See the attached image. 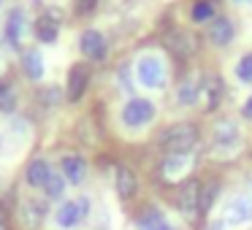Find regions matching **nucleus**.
<instances>
[{"label": "nucleus", "instance_id": "9", "mask_svg": "<svg viewBox=\"0 0 252 230\" xmlns=\"http://www.w3.org/2000/svg\"><path fill=\"white\" fill-rule=\"evenodd\" d=\"M60 35V11H46L35 19V38L41 44H55Z\"/></svg>", "mask_w": 252, "mask_h": 230}, {"label": "nucleus", "instance_id": "16", "mask_svg": "<svg viewBox=\"0 0 252 230\" xmlns=\"http://www.w3.org/2000/svg\"><path fill=\"white\" fill-rule=\"evenodd\" d=\"M114 187H117V195H120L122 201H130V198L138 192L136 173H133L127 165H120V168H117V176H114Z\"/></svg>", "mask_w": 252, "mask_h": 230}, {"label": "nucleus", "instance_id": "1", "mask_svg": "<svg viewBox=\"0 0 252 230\" xmlns=\"http://www.w3.org/2000/svg\"><path fill=\"white\" fill-rule=\"evenodd\" d=\"M198 144V127L192 122H176L160 133V146L168 154H187Z\"/></svg>", "mask_w": 252, "mask_h": 230}, {"label": "nucleus", "instance_id": "15", "mask_svg": "<svg viewBox=\"0 0 252 230\" xmlns=\"http://www.w3.org/2000/svg\"><path fill=\"white\" fill-rule=\"evenodd\" d=\"M233 35H236V30H233V22L228 17H214L209 22V41L214 46H228L233 41Z\"/></svg>", "mask_w": 252, "mask_h": 230}, {"label": "nucleus", "instance_id": "22", "mask_svg": "<svg viewBox=\"0 0 252 230\" xmlns=\"http://www.w3.org/2000/svg\"><path fill=\"white\" fill-rule=\"evenodd\" d=\"M198 98H201V84H195L192 79H185L179 84V89H176L179 106H192V103H198Z\"/></svg>", "mask_w": 252, "mask_h": 230}, {"label": "nucleus", "instance_id": "27", "mask_svg": "<svg viewBox=\"0 0 252 230\" xmlns=\"http://www.w3.org/2000/svg\"><path fill=\"white\" fill-rule=\"evenodd\" d=\"M44 190H46V195H49V198H60V195H63V190H65V179L55 173V176L49 179V184L44 187Z\"/></svg>", "mask_w": 252, "mask_h": 230}, {"label": "nucleus", "instance_id": "30", "mask_svg": "<svg viewBox=\"0 0 252 230\" xmlns=\"http://www.w3.org/2000/svg\"><path fill=\"white\" fill-rule=\"evenodd\" d=\"M241 114H244L247 119H252V98H247V103L241 106Z\"/></svg>", "mask_w": 252, "mask_h": 230}, {"label": "nucleus", "instance_id": "3", "mask_svg": "<svg viewBox=\"0 0 252 230\" xmlns=\"http://www.w3.org/2000/svg\"><path fill=\"white\" fill-rule=\"evenodd\" d=\"M155 119V103L147 98H130L122 106V125L125 127H144Z\"/></svg>", "mask_w": 252, "mask_h": 230}, {"label": "nucleus", "instance_id": "21", "mask_svg": "<svg viewBox=\"0 0 252 230\" xmlns=\"http://www.w3.org/2000/svg\"><path fill=\"white\" fill-rule=\"evenodd\" d=\"M22 71L28 73V79H33V82H38V79H44V57H41V52L35 49H28L22 55Z\"/></svg>", "mask_w": 252, "mask_h": 230}, {"label": "nucleus", "instance_id": "32", "mask_svg": "<svg viewBox=\"0 0 252 230\" xmlns=\"http://www.w3.org/2000/svg\"><path fill=\"white\" fill-rule=\"evenodd\" d=\"M168 230H174V228H168Z\"/></svg>", "mask_w": 252, "mask_h": 230}, {"label": "nucleus", "instance_id": "24", "mask_svg": "<svg viewBox=\"0 0 252 230\" xmlns=\"http://www.w3.org/2000/svg\"><path fill=\"white\" fill-rule=\"evenodd\" d=\"M0 111L3 114H14L17 111V89L8 82H0Z\"/></svg>", "mask_w": 252, "mask_h": 230}, {"label": "nucleus", "instance_id": "10", "mask_svg": "<svg viewBox=\"0 0 252 230\" xmlns=\"http://www.w3.org/2000/svg\"><path fill=\"white\" fill-rule=\"evenodd\" d=\"M79 49L84 57L90 60H103L106 57V38L100 30H84L82 38H79Z\"/></svg>", "mask_w": 252, "mask_h": 230}, {"label": "nucleus", "instance_id": "14", "mask_svg": "<svg viewBox=\"0 0 252 230\" xmlns=\"http://www.w3.org/2000/svg\"><path fill=\"white\" fill-rule=\"evenodd\" d=\"M198 195H201V181L185 179L182 192H179V208L185 211V217H195L198 214Z\"/></svg>", "mask_w": 252, "mask_h": 230}, {"label": "nucleus", "instance_id": "26", "mask_svg": "<svg viewBox=\"0 0 252 230\" xmlns=\"http://www.w3.org/2000/svg\"><path fill=\"white\" fill-rule=\"evenodd\" d=\"M236 76H239V82L252 84V52L239 60V65H236Z\"/></svg>", "mask_w": 252, "mask_h": 230}, {"label": "nucleus", "instance_id": "29", "mask_svg": "<svg viewBox=\"0 0 252 230\" xmlns=\"http://www.w3.org/2000/svg\"><path fill=\"white\" fill-rule=\"evenodd\" d=\"M41 100H46L49 106L60 103V89H57V87H49L46 92H41Z\"/></svg>", "mask_w": 252, "mask_h": 230}, {"label": "nucleus", "instance_id": "31", "mask_svg": "<svg viewBox=\"0 0 252 230\" xmlns=\"http://www.w3.org/2000/svg\"><path fill=\"white\" fill-rule=\"evenodd\" d=\"M0 144H3V138H0Z\"/></svg>", "mask_w": 252, "mask_h": 230}, {"label": "nucleus", "instance_id": "18", "mask_svg": "<svg viewBox=\"0 0 252 230\" xmlns=\"http://www.w3.org/2000/svg\"><path fill=\"white\" fill-rule=\"evenodd\" d=\"M236 144H239V127H236V122L220 119L217 125H214V146L233 149Z\"/></svg>", "mask_w": 252, "mask_h": 230}, {"label": "nucleus", "instance_id": "20", "mask_svg": "<svg viewBox=\"0 0 252 230\" xmlns=\"http://www.w3.org/2000/svg\"><path fill=\"white\" fill-rule=\"evenodd\" d=\"M22 35H25V14H22V8H14L6 19V38L11 46H19Z\"/></svg>", "mask_w": 252, "mask_h": 230}, {"label": "nucleus", "instance_id": "7", "mask_svg": "<svg viewBox=\"0 0 252 230\" xmlns=\"http://www.w3.org/2000/svg\"><path fill=\"white\" fill-rule=\"evenodd\" d=\"M46 214H49V206L44 201H35V198H28V201L19 203V219H22L25 228L35 230L38 225H44Z\"/></svg>", "mask_w": 252, "mask_h": 230}, {"label": "nucleus", "instance_id": "28", "mask_svg": "<svg viewBox=\"0 0 252 230\" xmlns=\"http://www.w3.org/2000/svg\"><path fill=\"white\" fill-rule=\"evenodd\" d=\"M100 0H76V14L79 17H87V14H93L95 8H98Z\"/></svg>", "mask_w": 252, "mask_h": 230}, {"label": "nucleus", "instance_id": "8", "mask_svg": "<svg viewBox=\"0 0 252 230\" xmlns=\"http://www.w3.org/2000/svg\"><path fill=\"white\" fill-rule=\"evenodd\" d=\"M163 44L168 46L176 57H190L192 52L198 49V38L192 33H185V30H171L163 38Z\"/></svg>", "mask_w": 252, "mask_h": 230}, {"label": "nucleus", "instance_id": "17", "mask_svg": "<svg viewBox=\"0 0 252 230\" xmlns=\"http://www.w3.org/2000/svg\"><path fill=\"white\" fill-rule=\"evenodd\" d=\"M52 176H55V171H52V165L46 157H35L33 163L28 165V184L30 187H41V190H44Z\"/></svg>", "mask_w": 252, "mask_h": 230}, {"label": "nucleus", "instance_id": "12", "mask_svg": "<svg viewBox=\"0 0 252 230\" xmlns=\"http://www.w3.org/2000/svg\"><path fill=\"white\" fill-rule=\"evenodd\" d=\"M252 219V201L250 198H236L225 206L222 211V222L225 225H244Z\"/></svg>", "mask_w": 252, "mask_h": 230}, {"label": "nucleus", "instance_id": "23", "mask_svg": "<svg viewBox=\"0 0 252 230\" xmlns=\"http://www.w3.org/2000/svg\"><path fill=\"white\" fill-rule=\"evenodd\" d=\"M217 195H220V184H217V181H206V184L201 187V195H198V211H201V214L212 211Z\"/></svg>", "mask_w": 252, "mask_h": 230}, {"label": "nucleus", "instance_id": "13", "mask_svg": "<svg viewBox=\"0 0 252 230\" xmlns=\"http://www.w3.org/2000/svg\"><path fill=\"white\" fill-rule=\"evenodd\" d=\"M60 168H63V179L68 184H82L87 179V160L79 157V154H65Z\"/></svg>", "mask_w": 252, "mask_h": 230}, {"label": "nucleus", "instance_id": "33", "mask_svg": "<svg viewBox=\"0 0 252 230\" xmlns=\"http://www.w3.org/2000/svg\"><path fill=\"white\" fill-rule=\"evenodd\" d=\"M0 3H3V0H0Z\"/></svg>", "mask_w": 252, "mask_h": 230}, {"label": "nucleus", "instance_id": "4", "mask_svg": "<svg viewBox=\"0 0 252 230\" xmlns=\"http://www.w3.org/2000/svg\"><path fill=\"white\" fill-rule=\"evenodd\" d=\"M90 214V198H79V201H63L55 211V222L57 228L71 230L82 222L84 217Z\"/></svg>", "mask_w": 252, "mask_h": 230}, {"label": "nucleus", "instance_id": "6", "mask_svg": "<svg viewBox=\"0 0 252 230\" xmlns=\"http://www.w3.org/2000/svg\"><path fill=\"white\" fill-rule=\"evenodd\" d=\"M87 84H90V68L84 62H76L68 73V87H65V95L71 103H79L82 95L87 92Z\"/></svg>", "mask_w": 252, "mask_h": 230}, {"label": "nucleus", "instance_id": "5", "mask_svg": "<svg viewBox=\"0 0 252 230\" xmlns=\"http://www.w3.org/2000/svg\"><path fill=\"white\" fill-rule=\"evenodd\" d=\"M192 165H195V160H192L190 152L187 154H168L163 160V179L165 181H182L192 171Z\"/></svg>", "mask_w": 252, "mask_h": 230}, {"label": "nucleus", "instance_id": "11", "mask_svg": "<svg viewBox=\"0 0 252 230\" xmlns=\"http://www.w3.org/2000/svg\"><path fill=\"white\" fill-rule=\"evenodd\" d=\"M222 95H225V84L217 73H209L203 76L201 82V98L206 100V111H214L220 103H222Z\"/></svg>", "mask_w": 252, "mask_h": 230}, {"label": "nucleus", "instance_id": "25", "mask_svg": "<svg viewBox=\"0 0 252 230\" xmlns=\"http://www.w3.org/2000/svg\"><path fill=\"white\" fill-rule=\"evenodd\" d=\"M190 14H192V22H212L214 19V3L212 0H198Z\"/></svg>", "mask_w": 252, "mask_h": 230}, {"label": "nucleus", "instance_id": "2", "mask_svg": "<svg viewBox=\"0 0 252 230\" xmlns=\"http://www.w3.org/2000/svg\"><path fill=\"white\" fill-rule=\"evenodd\" d=\"M136 79L149 89H163L165 82H168V71H165L163 60L155 55H144L141 60L136 62Z\"/></svg>", "mask_w": 252, "mask_h": 230}, {"label": "nucleus", "instance_id": "19", "mask_svg": "<svg viewBox=\"0 0 252 230\" xmlns=\"http://www.w3.org/2000/svg\"><path fill=\"white\" fill-rule=\"evenodd\" d=\"M136 228L138 230H168V219H165V214L160 211V208H147V211L138 214L136 219Z\"/></svg>", "mask_w": 252, "mask_h": 230}]
</instances>
